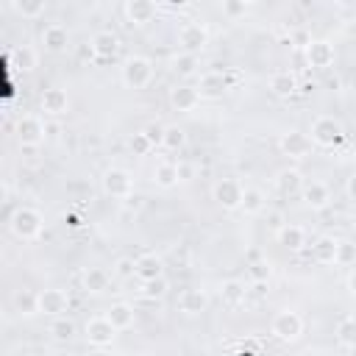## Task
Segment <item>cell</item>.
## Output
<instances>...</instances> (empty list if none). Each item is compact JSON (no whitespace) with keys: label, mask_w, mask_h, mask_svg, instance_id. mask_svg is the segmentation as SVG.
<instances>
[{"label":"cell","mask_w":356,"mask_h":356,"mask_svg":"<svg viewBox=\"0 0 356 356\" xmlns=\"http://www.w3.org/2000/svg\"><path fill=\"white\" fill-rule=\"evenodd\" d=\"M303 203H306L309 209H325V206L331 203V189H328V184H323V181H309V184L303 186Z\"/></svg>","instance_id":"22"},{"label":"cell","mask_w":356,"mask_h":356,"mask_svg":"<svg viewBox=\"0 0 356 356\" xmlns=\"http://www.w3.org/2000/svg\"><path fill=\"white\" fill-rule=\"evenodd\" d=\"M103 192L108 197H120V200L134 197V175L122 167H108L103 172Z\"/></svg>","instance_id":"5"},{"label":"cell","mask_w":356,"mask_h":356,"mask_svg":"<svg viewBox=\"0 0 356 356\" xmlns=\"http://www.w3.org/2000/svg\"><path fill=\"white\" fill-rule=\"evenodd\" d=\"M306 61L314 70H328L334 64V44L325 39H312L306 44Z\"/></svg>","instance_id":"13"},{"label":"cell","mask_w":356,"mask_h":356,"mask_svg":"<svg viewBox=\"0 0 356 356\" xmlns=\"http://www.w3.org/2000/svg\"><path fill=\"white\" fill-rule=\"evenodd\" d=\"M39 108H42L44 114H50V117H61V114H67V108H70V97H67L64 89L50 86V89H44V92L39 95Z\"/></svg>","instance_id":"15"},{"label":"cell","mask_w":356,"mask_h":356,"mask_svg":"<svg viewBox=\"0 0 356 356\" xmlns=\"http://www.w3.org/2000/svg\"><path fill=\"white\" fill-rule=\"evenodd\" d=\"M153 181H156V186H161V189H172L181 178H178V164H172V161H159L156 167H153Z\"/></svg>","instance_id":"31"},{"label":"cell","mask_w":356,"mask_h":356,"mask_svg":"<svg viewBox=\"0 0 356 356\" xmlns=\"http://www.w3.org/2000/svg\"><path fill=\"white\" fill-rule=\"evenodd\" d=\"M264 206H267L264 192L256 189V186H245V195H242V211H245V214H259V211H264Z\"/></svg>","instance_id":"34"},{"label":"cell","mask_w":356,"mask_h":356,"mask_svg":"<svg viewBox=\"0 0 356 356\" xmlns=\"http://www.w3.org/2000/svg\"><path fill=\"white\" fill-rule=\"evenodd\" d=\"M248 295H256V298H267L270 295V281H253Z\"/></svg>","instance_id":"46"},{"label":"cell","mask_w":356,"mask_h":356,"mask_svg":"<svg viewBox=\"0 0 356 356\" xmlns=\"http://www.w3.org/2000/svg\"><path fill=\"white\" fill-rule=\"evenodd\" d=\"M334 337L342 348H350L356 350V317L353 314H345L337 320V328H334Z\"/></svg>","instance_id":"27"},{"label":"cell","mask_w":356,"mask_h":356,"mask_svg":"<svg viewBox=\"0 0 356 356\" xmlns=\"http://www.w3.org/2000/svg\"><path fill=\"white\" fill-rule=\"evenodd\" d=\"M17 72H33L36 70V53L28 47V44H22V47H14L11 53H8V58H6Z\"/></svg>","instance_id":"28"},{"label":"cell","mask_w":356,"mask_h":356,"mask_svg":"<svg viewBox=\"0 0 356 356\" xmlns=\"http://www.w3.org/2000/svg\"><path fill=\"white\" fill-rule=\"evenodd\" d=\"M186 145V134H184V128H178V125H167L164 128V142H161V147H167V150H181Z\"/></svg>","instance_id":"38"},{"label":"cell","mask_w":356,"mask_h":356,"mask_svg":"<svg viewBox=\"0 0 356 356\" xmlns=\"http://www.w3.org/2000/svg\"><path fill=\"white\" fill-rule=\"evenodd\" d=\"M106 317L111 320V325L117 328V331H122V328H131L134 325V320H136V309L131 306V303H111L108 306V312H106Z\"/></svg>","instance_id":"25"},{"label":"cell","mask_w":356,"mask_h":356,"mask_svg":"<svg viewBox=\"0 0 356 356\" xmlns=\"http://www.w3.org/2000/svg\"><path fill=\"white\" fill-rule=\"evenodd\" d=\"M275 236H278V245L286 248V250H300V248L306 245V231H303L300 225H292V222L281 225V228L275 231Z\"/></svg>","instance_id":"24"},{"label":"cell","mask_w":356,"mask_h":356,"mask_svg":"<svg viewBox=\"0 0 356 356\" xmlns=\"http://www.w3.org/2000/svg\"><path fill=\"white\" fill-rule=\"evenodd\" d=\"M142 131H145V134H147V139H150V142H153V147H156V145H161V142H164V125H159V122H150V125H145V128H142Z\"/></svg>","instance_id":"44"},{"label":"cell","mask_w":356,"mask_h":356,"mask_svg":"<svg viewBox=\"0 0 356 356\" xmlns=\"http://www.w3.org/2000/svg\"><path fill=\"white\" fill-rule=\"evenodd\" d=\"M11 306H14V312L17 314H39V298H36V292H31V289H14V295H11Z\"/></svg>","instance_id":"30"},{"label":"cell","mask_w":356,"mask_h":356,"mask_svg":"<svg viewBox=\"0 0 356 356\" xmlns=\"http://www.w3.org/2000/svg\"><path fill=\"white\" fill-rule=\"evenodd\" d=\"M44 139V122L39 117H22L17 122V142L19 147H39Z\"/></svg>","instance_id":"11"},{"label":"cell","mask_w":356,"mask_h":356,"mask_svg":"<svg viewBox=\"0 0 356 356\" xmlns=\"http://www.w3.org/2000/svg\"><path fill=\"white\" fill-rule=\"evenodd\" d=\"M11 8L22 17V19H36L47 11V3L44 0H11Z\"/></svg>","instance_id":"33"},{"label":"cell","mask_w":356,"mask_h":356,"mask_svg":"<svg viewBox=\"0 0 356 356\" xmlns=\"http://www.w3.org/2000/svg\"><path fill=\"white\" fill-rule=\"evenodd\" d=\"M178 44H181V53H200L206 44H209V31L203 22H184L178 28Z\"/></svg>","instance_id":"8"},{"label":"cell","mask_w":356,"mask_h":356,"mask_svg":"<svg viewBox=\"0 0 356 356\" xmlns=\"http://www.w3.org/2000/svg\"><path fill=\"white\" fill-rule=\"evenodd\" d=\"M172 72L175 75H181V78H189V75H195L197 72V56L195 53H178L175 58H172Z\"/></svg>","instance_id":"36"},{"label":"cell","mask_w":356,"mask_h":356,"mask_svg":"<svg viewBox=\"0 0 356 356\" xmlns=\"http://www.w3.org/2000/svg\"><path fill=\"white\" fill-rule=\"evenodd\" d=\"M337 245L339 239L334 236H320L314 245H312V259L317 264H337Z\"/></svg>","instance_id":"26"},{"label":"cell","mask_w":356,"mask_h":356,"mask_svg":"<svg viewBox=\"0 0 356 356\" xmlns=\"http://www.w3.org/2000/svg\"><path fill=\"white\" fill-rule=\"evenodd\" d=\"M250 8V3H236V0H222L220 3V11L225 14V17H239V14H245Z\"/></svg>","instance_id":"43"},{"label":"cell","mask_w":356,"mask_h":356,"mask_svg":"<svg viewBox=\"0 0 356 356\" xmlns=\"http://www.w3.org/2000/svg\"><path fill=\"white\" fill-rule=\"evenodd\" d=\"M220 295H222V303H225V306L236 309V306H242V303H245V298H248V289H245V284H242V281H236V278H228V281H222V286H220Z\"/></svg>","instance_id":"29"},{"label":"cell","mask_w":356,"mask_h":356,"mask_svg":"<svg viewBox=\"0 0 356 356\" xmlns=\"http://www.w3.org/2000/svg\"><path fill=\"white\" fill-rule=\"evenodd\" d=\"M270 225L278 231V228H281V214H275V211H273V214H270Z\"/></svg>","instance_id":"50"},{"label":"cell","mask_w":356,"mask_h":356,"mask_svg":"<svg viewBox=\"0 0 356 356\" xmlns=\"http://www.w3.org/2000/svg\"><path fill=\"white\" fill-rule=\"evenodd\" d=\"M108 286H111L108 270H103V267H86L83 270V289L86 292L100 295V292H108Z\"/></svg>","instance_id":"23"},{"label":"cell","mask_w":356,"mask_h":356,"mask_svg":"<svg viewBox=\"0 0 356 356\" xmlns=\"http://www.w3.org/2000/svg\"><path fill=\"white\" fill-rule=\"evenodd\" d=\"M67 222H70V225H81V222H78V217H75V214H67Z\"/></svg>","instance_id":"51"},{"label":"cell","mask_w":356,"mask_h":356,"mask_svg":"<svg viewBox=\"0 0 356 356\" xmlns=\"http://www.w3.org/2000/svg\"><path fill=\"white\" fill-rule=\"evenodd\" d=\"M345 195H348L350 200H356V172L348 175V181H345Z\"/></svg>","instance_id":"47"},{"label":"cell","mask_w":356,"mask_h":356,"mask_svg":"<svg viewBox=\"0 0 356 356\" xmlns=\"http://www.w3.org/2000/svg\"><path fill=\"white\" fill-rule=\"evenodd\" d=\"M206 306H209V295L203 292V289H197V286H186L181 295H178V309L184 312V314H200V312H206Z\"/></svg>","instance_id":"18"},{"label":"cell","mask_w":356,"mask_h":356,"mask_svg":"<svg viewBox=\"0 0 356 356\" xmlns=\"http://www.w3.org/2000/svg\"><path fill=\"white\" fill-rule=\"evenodd\" d=\"M111 275H117V278H122V281H125V278H136V259H131V256L117 259Z\"/></svg>","instance_id":"41"},{"label":"cell","mask_w":356,"mask_h":356,"mask_svg":"<svg viewBox=\"0 0 356 356\" xmlns=\"http://www.w3.org/2000/svg\"><path fill=\"white\" fill-rule=\"evenodd\" d=\"M164 275V261L156 253H142L136 256V278L139 281H153Z\"/></svg>","instance_id":"21"},{"label":"cell","mask_w":356,"mask_h":356,"mask_svg":"<svg viewBox=\"0 0 356 356\" xmlns=\"http://www.w3.org/2000/svg\"><path fill=\"white\" fill-rule=\"evenodd\" d=\"M248 273H250V281H270V264L267 261H253V264H248Z\"/></svg>","instance_id":"42"},{"label":"cell","mask_w":356,"mask_h":356,"mask_svg":"<svg viewBox=\"0 0 356 356\" xmlns=\"http://www.w3.org/2000/svg\"><path fill=\"white\" fill-rule=\"evenodd\" d=\"M42 225H44L42 214L36 209H31V206H19V209H14L8 214V228L19 239H36L42 234Z\"/></svg>","instance_id":"1"},{"label":"cell","mask_w":356,"mask_h":356,"mask_svg":"<svg viewBox=\"0 0 356 356\" xmlns=\"http://www.w3.org/2000/svg\"><path fill=\"white\" fill-rule=\"evenodd\" d=\"M36 298H39V314H44V317H64V312L70 309V295L58 286L39 289Z\"/></svg>","instance_id":"9"},{"label":"cell","mask_w":356,"mask_h":356,"mask_svg":"<svg viewBox=\"0 0 356 356\" xmlns=\"http://www.w3.org/2000/svg\"><path fill=\"white\" fill-rule=\"evenodd\" d=\"M303 186V178H300V172L298 170H281L278 172V178H275V189L281 192V195H295L298 189Z\"/></svg>","instance_id":"32"},{"label":"cell","mask_w":356,"mask_h":356,"mask_svg":"<svg viewBox=\"0 0 356 356\" xmlns=\"http://www.w3.org/2000/svg\"><path fill=\"white\" fill-rule=\"evenodd\" d=\"M42 44H44V50H50V53H61V50H67V44H70V31H67L64 25H58V22H50V25L42 31Z\"/></svg>","instance_id":"20"},{"label":"cell","mask_w":356,"mask_h":356,"mask_svg":"<svg viewBox=\"0 0 356 356\" xmlns=\"http://www.w3.org/2000/svg\"><path fill=\"white\" fill-rule=\"evenodd\" d=\"M83 337H86V342H89L92 348H108V345L114 342V337H117V328L111 325V320H108L106 314H100V317L86 320Z\"/></svg>","instance_id":"7"},{"label":"cell","mask_w":356,"mask_h":356,"mask_svg":"<svg viewBox=\"0 0 356 356\" xmlns=\"http://www.w3.org/2000/svg\"><path fill=\"white\" fill-rule=\"evenodd\" d=\"M312 142L317 145V147H334V145H339L342 139H345V128H342V122L337 120V117H328V114H323V117H317L314 122H312Z\"/></svg>","instance_id":"3"},{"label":"cell","mask_w":356,"mask_h":356,"mask_svg":"<svg viewBox=\"0 0 356 356\" xmlns=\"http://www.w3.org/2000/svg\"><path fill=\"white\" fill-rule=\"evenodd\" d=\"M270 334L278 342H295L303 334V317L298 312H292V309H281L270 323Z\"/></svg>","instance_id":"4"},{"label":"cell","mask_w":356,"mask_h":356,"mask_svg":"<svg viewBox=\"0 0 356 356\" xmlns=\"http://www.w3.org/2000/svg\"><path fill=\"white\" fill-rule=\"evenodd\" d=\"M167 289H170V284H167V278L161 275V278H153V281H142V298H147V300H159V298H164L167 295Z\"/></svg>","instance_id":"37"},{"label":"cell","mask_w":356,"mask_h":356,"mask_svg":"<svg viewBox=\"0 0 356 356\" xmlns=\"http://www.w3.org/2000/svg\"><path fill=\"white\" fill-rule=\"evenodd\" d=\"M195 89L200 92V97H220L225 89H231V78L225 72H220V70H211V72L200 75Z\"/></svg>","instance_id":"14"},{"label":"cell","mask_w":356,"mask_h":356,"mask_svg":"<svg viewBox=\"0 0 356 356\" xmlns=\"http://www.w3.org/2000/svg\"><path fill=\"white\" fill-rule=\"evenodd\" d=\"M47 331L53 334V339H58V342H70L72 337H75V323L70 320V317H53V323L47 325Z\"/></svg>","instance_id":"35"},{"label":"cell","mask_w":356,"mask_h":356,"mask_svg":"<svg viewBox=\"0 0 356 356\" xmlns=\"http://www.w3.org/2000/svg\"><path fill=\"white\" fill-rule=\"evenodd\" d=\"M128 147H131V153H134V156H147V153L153 150V142L147 139V134H145V131H136V134L128 139Z\"/></svg>","instance_id":"40"},{"label":"cell","mask_w":356,"mask_h":356,"mask_svg":"<svg viewBox=\"0 0 356 356\" xmlns=\"http://www.w3.org/2000/svg\"><path fill=\"white\" fill-rule=\"evenodd\" d=\"M125 17H128V25H147L153 22V17L159 14V3H150V0H128L122 6Z\"/></svg>","instance_id":"12"},{"label":"cell","mask_w":356,"mask_h":356,"mask_svg":"<svg viewBox=\"0 0 356 356\" xmlns=\"http://www.w3.org/2000/svg\"><path fill=\"white\" fill-rule=\"evenodd\" d=\"M348 292L356 295V270H350V275H348Z\"/></svg>","instance_id":"49"},{"label":"cell","mask_w":356,"mask_h":356,"mask_svg":"<svg viewBox=\"0 0 356 356\" xmlns=\"http://www.w3.org/2000/svg\"><path fill=\"white\" fill-rule=\"evenodd\" d=\"M153 81V61L147 56H131L122 64V83L128 89H145Z\"/></svg>","instance_id":"2"},{"label":"cell","mask_w":356,"mask_h":356,"mask_svg":"<svg viewBox=\"0 0 356 356\" xmlns=\"http://www.w3.org/2000/svg\"><path fill=\"white\" fill-rule=\"evenodd\" d=\"M242 195H245V186L236 181V178H220L211 189V197L217 200V206H222L225 211H234V209H242Z\"/></svg>","instance_id":"6"},{"label":"cell","mask_w":356,"mask_h":356,"mask_svg":"<svg viewBox=\"0 0 356 356\" xmlns=\"http://www.w3.org/2000/svg\"><path fill=\"white\" fill-rule=\"evenodd\" d=\"M337 264H339V267H350V264H356V242H350V239H339V245H337Z\"/></svg>","instance_id":"39"},{"label":"cell","mask_w":356,"mask_h":356,"mask_svg":"<svg viewBox=\"0 0 356 356\" xmlns=\"http://www.w3.org/2000/svg\"><path fill=\"white\" fill-rule=\"evenodd\" d=\"M178 178L181 181H189L192 178V167L189 164H178Z\"/></svg>","instance_id":"48"},{"label":"cell","mask_w":356,"mask_h":356,"mask_svg":"<svg viewBox=\"0 0 356 356\" xmlns=\"http://www.w3.org/2000/svg\"><path fill=\"white\" fill-rule=\"evenodd\" d=\"M92 47H95L97 61H111L120 53V36L114 31H97L92 36Z\"/></svg>","instance_id":"16"},{"label":"cell","mask_w":356,"mask_h":356,"mask_svg":"<svg viewBox=\"0 0 356 356\" xmlns=\"http://www.w3.org/2000/svg\"><path fill=\"white\" fill-rule=\"evenodd\" d=\"M200 100H203L200 92L195 86H189V83H181V86H172L170 89V106L175 111H192V108H197Z\"/></svg>","instance_id":"17"},{"label":"cell","mask_w":356,"mask_h":356,"mask_svg":"<svg viewBox=\"0 0 356 356\" xmlns=\"http://www.w3.org/2000/svg\"><path fill=\"white\" fill-rule=\"evenodd\" d=\"M78 61H97L92 42H83V44H78Z\"/></svg>","instance_id":"45"},{"label":"cell","mask_w":356,"mask_h":356,"mask_svg":"<svg viewBox=\"0 0 356 356\" xmlns=\"http://www.w3.org/2000/svg\"><path fill=\"white\" fill-rule=\"evenodd\" d=\"M267 86H270V92H273L275 97H292V95L298 92L300 83H298V75H295V72H289V70H278V72L270 75Z\"/></svg>","instance_id":"19"},{"label":"cell","mask_w":356,"mask_h":356,"mask_svg":"<svg viewBox=\"0 0 356 356\" xmlns=\"http://www.w3.org/2000/svg\"><path fill=\"white\" fill-rule=\"evenodd\" d=\"M278 145H281L284 156H289V159H306L312 153V147H314L312 136L303 134V131H286V134H281V142Z\"/></svg>","instance_id":"10"}]
</instances>
